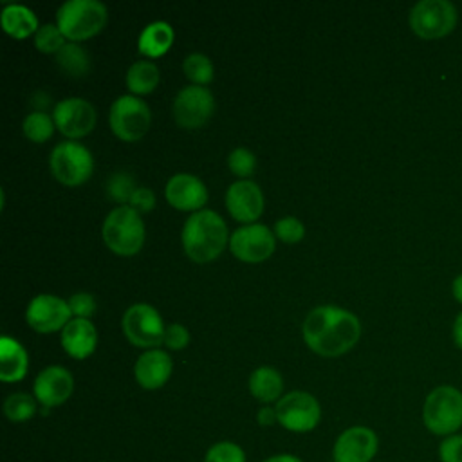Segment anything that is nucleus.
<instances>
[{"mask_svg": "<svg viewBox=\"0 0 462 462\" xmlns=\"http://www.w3.org/2000/svg\"><path fill=\"white\" fill-rule=\"evenodd\" d=\"M361 336L357 316L343 307L319 305L303 321L307 345L321 356H339L350 350Z\"/></svg>", "mask_w": 462, "mask_h": 462, "instance_id": "nucleus-1", "label": "nucleus"}, {"mask_svg": "<svg viewBox=\"0 0 462 462\" xmlns=\"http://www.w3.org/2000/svg\"><path fill=\"white\" fill-rule=\"evenodd\" d=\"M182 245L186 254L195 262L217 258L227 242V226L213 209L193 211L182 226Z\"/></svg>", "mask_w": 462, "mask_h": 462, "instance_id": "nucleus-2", "label": "nucleus"}, {"mask_svg": "<svg viewBox=\"0 0 462 462\" xmlns=\"http://www.w3.org/2000/svg\"><path fill=\"white\" fill-rule=\"evenodd\" d=\"M422 424L435 437H449L462 430V392L453 384L435 386L422 404Z\"/></svg>", "mask_w": 462, "mask_h": 462, "instance_id": "nucleus-3", "label": "nucleus"}, {"mask_svg": "<svg viewBox=\"0 0 462 462\" xmlns=\"http://www.w3.org/2000/svg\"><path fill=\"white\" fill-rule=\"evenodd\" d=\"M105 244L119 254H134L144 242V222L130 204L114 208L103 222Z\"/></svg>", "mask_w": 462, "mask_h": 462, "instance_id": "nucleus-4", "label": "nucleus"}, {"mask_svg": "<svg viewBox=\"0 0 462 462\" xmlns=\"http://www.w3.org/2000/svg\"><path fill=\"white\" fill-rule=\"evenodd\" d=\"M58 27L70 40L99 32L106 22V5L99 0H65L56 11Z\"/></svg>", "mask_w": 462, "mask_h": 462, "instance_id": "nucleus-5", "label": "nucleus"}, {"mask_svg": "<svg viewBox=\"0 0 462 462\" xmlns=\"http://www.w3.org/2000/svg\"><path fill=\"white\" fill-rule=\"evenodd\" d=\"M457 22L458 11L449 0H420L410 11V27L424 40L448 36Z\"/></svg>", "mask_w": 462, "mask_h": 462, "instance_id": "nucleus-6", "label": "nucleus"}, {"mask_svg": "<svg viewBox=\"0 0 462 462\" xmlns=\"http://www.w3.org/2000/svg\"><path fill=\"white\" fill-rule=\"evenodd\" d=\"M51 170L58 180L69 186L81 184L94 170V159L90 150L74 141H60L51 152Z\"/></svg>", "mask_w": 462, "mask_h": 462, "instance_id": "nucleus-7", "label": "nucleus"}, {"mask_svg": "<svg viewBox=\"0 0 462 462\" xmlns=\"http://www.w3.org/2000/svg\"><path fill=\"white\" fill-rule=\"evenodd\" d=\"M278 422L294 433L312 431L321 420V406L318 399L303 390H292L280 397L274 404Z\"/></svg>", "mask_w": 462, "mask_h": 462, "instance_id": "nucleus-8", "label": "nucleus"}, {"mask_svg": "<svg viewBox=\"0 0 462 462\" xmlns=\"http://www.w3.org/2000/svg\"><path fill=\"white\" fill-rule=\"evenodd\" d=\"M110 126L125 141H135L150 126V106L137 96L123 94L110 106Z\"/></svg>", "mask_w": 462, "mask_h": 462, "instance_id": "nucleus-9", "label": "nucleus"}, {"mask_svg": "<svg viewBox=\"0 0 462 462\" xmlns=\"http://www.w3.org/2000/svg\"><path fill=\"white\" fill-rule=\"evenodd\" d=\"M125 336L135 346H157L164 341V323L150 303H134L123 314Z\"/></svg>", "mask_w": 462, "mask_h": 462, "instance_id": "nucleus-10", "label": "nucleus"}, {"mask_svg": "<svg viewBox=\"0 0 462 462\" xmlns=\"http://www.w3.org/2000/svg\"><path fill=\"white\" fill-rule=\"evenodd\" d=\"M215 110V97L208 87L186 85L173 99V117L180 126L195 128L209 119Z\"/></svg>", "mask_w": 462, "mask_h": 462, "instance_id": "nucleus-11", "label": "nucleus"}, {"mask_svg": "<svg viewBox=\"0 0 462 462\" xmlns=\"http://www.w3.org/2000/svg\"><path fill=\"white\" fill-rule=\"evenodd\" d=\"M379 451V437L368 426H350L334 442V462H372Z\"/></svg>", "mask_w": 462, "mask_h": 462, "instance_id": "nucleus-12", "label": "nucleus"}, {"mask_svg": "<svg viewBox=\"0 0 462 462\" xmlns=\"http://www.w3.org/2000/svg\"><path fill=\"white\" fill-rule=\"evenodd\" d=\"M231 251L244 262H262L274 251V235L260 222L240 226L231 235Z\"/></svg>", "mask_w": 462, "mask_h": 462, "instance_id": "nucleus-13", "label": "nucleus"}, {"mask_svg": "<svg viewBox=\"0 0 462 462\" xmlns=\"http://www.w3.org/2000/svg\"><path fill=\"white\" fill-rule=\"evenodd\" d=\"M70 307L60 296L54 294H38L34 296L25 310L27 323L38 332H54L65 327L70 321Z\"/></svg>", "mask_w": 462, "mask_h": 462, "instance_id": "nucleus-14", "label": "nucleus"}, {"mask_svg": "<svg viewBox=\"0 0 462 462\" xmlns=\"http://www.w3.org/2000/svg\"><path fill=\"white\" fill-rule=\"evenodd\" d=\"M52 119L61 134L74 139L88 134L94 128L96 110L90 101L72 96L56 103Z\"/></svg>", "mask_w": 462, "mask_h": 462, "instance_id": "nucleus-15", "label": "nucleus"}, {"mask_svg": "<svg viewBox=\"0 0 462 462\" xmlns=\"http://www.w3.org/2000/svg\"><path fill=\"white\" fill-rule=\"evenodd\" d=\"M32 390H34L36 401L47 411L49 408L63 404L72 395L74 377L65 366L51 365L36 375Z\"/></svg>", "mask_w": 462, "mask_h": 462, "instance_id": "nucleus-16", "label": "nucleus"}, {"mask_svg": "<svg viewBox=\"0 0 462 462\" xmlns=\"http://www.w3.org/2000/svg\"><path fill=\"white\" fill-rule=\"evenodd\" d=\"M226 204L236 220L253 224L263 209V193L254 180L240 179L227 188Z\"/></svg>", "mask_w": 462, "mask_h": 462, "instance_id": "nucleus-17", "label": "nucleus"}, {"mask_svg": "<svg viewBox=\"0 0 462 462\" xmlns=\"http://www.w3.org/2000/svg\"><path fill=\"white\" fill-rule=\"evenodd\" d=\"M166 199L179 209H202L208 200V189L202 179L193 173H175L168 179L164 188Z\"/></svg>", "mask_w": 462, "mask_h": 462, "instance_id": "nucleus-18", "label": "nucleus"}, {"mask_svg": "<svg viewBox=\"0 0 462 462\" xmlns=\"http://www.w3.org/2000/svg\"><path fill=\"white\" fill-rule=\"evenodd\" d=\"M173 363L168 352L161 348H148L144 350L134 366V374L137 383L144 390H157L161 388L171 375Z\"/></svg>", "mask_w": 462, "mask_h": 462, "instance_id": "nucleus-19", "label": "nucleus"}, {"mask_svg": "<svg viewBox=\"0 0 462 462\" xmlns=\"http://www.w3.org/2000/svg\"><path fill=\"white\" fill-rule=\"evenodd\" d=\"M96 343L97 332L88 318H72L61 330V345L72 357L83 359L90 356Z\"/></svg>", "mask_w": 462, "mask_h": 462, "instance_id": "nucleus-20", "label": "nucleus"}, {"mask_svg": "<svg viewBox=\"0 0 462 462\" xmlns=\"http://www.w3.org/2000/svg\"><path fill=\"white\" fill-rule=\"evenodd\" d=\"M29 366V356L25 348L13 337L4 336L0 339V379L4 383H14L23 379Z\"/></svg>", "mask_w": 462, "mask_h": 462, "instance_id": "nucleus-21", "label": "nucleus"}, {"mask_svg": "<svg viewBox=\"0 0 462 462\" xmlns=\"http://www.w3.org/2000/svg\"><path fill=\"white\" fill-rule=\"evenodd\" d=\"M249 390L260 402H278L283 390L282 374L273 366H258L249 375Z\"/></svg>", "mask_w": 462, "mask_h": 462, "instance_id": "nucleus-22", "label": "nucleus"}, {"mask_svg": "<svg viewBox=\"0 0 462 462\" xmlns=\"http://www.w3.org/2000/svg\"><path fill=\"white\" fill-rule=\"evenodd\" d=\"M173 43V27L164 20L150 22L139 34V51L150 58L164 54Z\"/></svg>", "mask_w": 462, "mask_h": 462, "instance_id": "nucleus-23", "label": "nucleus"}, {"mask_svg": "<svg viewBox=\"0 0 462 462\" xmlns=\"http://www.w3.org/2000/svg\"><path fill=\"white\" fill-rule=\"evenodd\" d=\"M2 27L14 38H25L38 31V18L27 5L5 4L2 9Z\"/></svg>", "mask_w": 462, "mask_h": 462, "instance_id": "nucleus-24", "label": "nucleus"}, {"mask_svg": "<svg viewBox=\"0 0 462 462\" xmlns=\"http://www.w3.org/2000/svg\"><path fill=\"white\" fill-rule=\"evenodd\" d=\"M159 83V67L150 60H137L126 70V87L135 94L152 92Z\"/></svg>", "mask_w": 462, "mask_h": 462, "instance_id": "nucleus-25", "label": "nucleus"}, {"mask_svg": "<svg viewBox=\"0 0 462 462\" xmlns=\"http://www.w3.org/2000/svg\"><path fill=\"white\" fill-rule=\"evenodd\" d=\"M56 63L70 76H83L90 69V60L87 51L72 42H65L56 52Z\"/></svg>", "mask_w": 462, "mask_h": 462, "instance_id": "nucleus-26", "label": "nucleus"}, {"mask_svg": "<svg viewBox=\"0 0 462 462\" xmlns=\"http://www.w3.org/2000/svg\"><path fill=\"white\" fill-rule=\"evenodd\" d=\"M4 413L11 422H25L36 413V397L25 392H14L4 401Z\"/></svg>", "mask_w": 462, "mask_h": 462, "instance_id": "nucleus-27", "label": "nucleus"}, {"mask_svg": "<svg viewBox=\"0 0 462 462\" xmlns=\"http://www.w3.org/2000/svg\"><path fill=\"white\" fill-rule=\"evenodd\" d=\"M54 119L43 112V110H36V112H31L25 116L23 119V134L31 139V141H36V143H43L47 141L52 132H54Z\"/></svg>", "mask_w": 462, "mask_h": 462, "instance_id": "nucleus-28", "label": "nucleus"}, {"mask_svg": "<svg viewBox=\"0 0 462 462\" xmlns=\"http://www.w3.org/2000/svg\"><path fill=\"white\" fill-rule=\"evenodd\" d=\"M184 74L193 81V85H204L213 79V63L202 52H191L182 61Z\"/></svg>", "mask_w": 462, "mask_h": 462, "instance_id": "nucleus-29", "label": "nucleus"}, {"mask_svg": "<svg viewBox=\"0 0 462 462\" xmlns=\"http://www.w3.org/2000/svg\"><path fill=\"white\" fill-rule=\"evenodd\" d=\"M202 462H247L245 451L233 440H218L211 444Z\"/></svg>", "mask_w": 462, "mask_h": 462, "instance_id": "nucleus-30", "label": "nucleus"}, {"mask_svg": "<svg viewBox=\"0 0 462 462\" xmlns=\"http://www.w3.org/2000/svg\"><path fill=\"white\" fill-rule=\"evenodd\" d=\"M106 191L117 202H130L135 191V180L128 171H116L106 180Z\"/></svg>", "mask_w": 462, "mask_h": 462, "instance_id": "nucleus-31", "label": "nucleus"}, {"mask_svg": "<svg viewBox=\"0 0 462 462\" xmlns=\"http://www.w3.org/2000/svg\"><path fill=\"white\" fill-rule=\"evenodd\" d=\"M34 43L43 52H58L65 43V34L58 27V23H43L34 32Z\"/></svg>", "mask_w": 462, "mask_h": 462, "instance_id": "nucleus-32", "label": "nucleus"}, {"mask_svg": "<svg viewBox=\"0 0 462 462\" xmlns=\"http://www.w3.org/2000/svg\"><path fill=\"white\" fill-rule=\"evenodd\" d=\"M227 164L235 175L247 179L254 171L256 157L251 150H247L244 146H236L235 150H231V153L227 157Z\"/></svg>", "mask_w": 462, "mask_h": 462, "instance_id": "nucleus-33", "label": "nucleus"}, {"mask_svg": "<svg viewBox=\"0 0 462 462\" xmlns=\"http://www.w3.org/2000/svg\"><path fill=\"white\" fill-rule=\"evenodd\" d=\"M274 233L283 240V242H298L305 235V226L300 218L296 217H282L274 224Z\"/></svg>", "mask_w": 462, "mask_h": 462, "instance_id": "nucleus-34", "label": "nucleus"}, {"mask_svg": "<svg viewBox=\"0 0 462 462\" xmlns=\"http://www.w3.org/2000/svg\"><path fill=\"white\" fill-rule=\"evenodd\" d=\"M437 455L440 462H462V433L440 439Z\"/></svg>", "mask_w": 462, "mask_h": 462, "instance_id": "nucleus-35", "label": "nucleus"}, {"mask_svg": "<svg viewBox=\"0 0 462 462\" xmlns=\"http://www.w3.org/2000/svg\"><path fill=\"white\" fill-rule=\"evenodd\" d=\"M69 307L78 318H88L96 310V300L88 292H74L69 298Z\"/></svg>", "mask_w": 462, "mask_h": 462, "instance_id": "nucleus-36", "label": "nucleus"}, {"mask_svg": "<svg viewBox=\"0 0 462 462\" xmlns=\"http://www.w3.org/2000/svg\"><path fill=\"white\" fill-rule=\"evenodd\" d=\"M188 341H189V332H188V328L184 325L171 323V325L166 327V330H164V343L170 348L180 350V348H184L188 345Z\"/></svg>", "mask_w": 462, "mask_h": 462, "instance_id": "nucleus-37", "label": "nucleus"}, {"mask_svg": "<svg viewBox=\"0 0 462 462\" xmlns=\"http://www.w3.org/2000/svg\"><path fill=\"white\" fill-rule=\"evenodd\" d=\"M155 204V195L150 188H135L132 199H130V206L137 211H150Z\"/></svg>", "mask_w": 462, "mask_h": 462, "instance_id": "nucleus-38", "label": "nucleus"}, {"mask_svg": "<svg viewBox=\"0 0 462 462\" xmlns=\"http://www.w3.org/2000/svg\"><path fill=\"white\" fill-rule=\"evenodd\" d=\"M256 420L260 426H271L274 422H278L276 419V410L271 408V406H262L256 413Z\"/></svg>", "mask_w": 462, "mask_h": 462, "instance_id": "nucleus-39", "label": "nucleus"}, {"mask_svg": "<svg viewBox=\"0 0 462 462\" xmlns=\"http://www.w3.org/2000/svg\"><path fill=\"white\" fill-rule=\"evenodd\" d=\"M453 341H455L457 348L462 350V312H458V316L455 318V323H453Z\"/></svg>", "mask_w": 462, "mask_h": 462, "instance_id": "nucleus-40", "label": "nucleus"}, {"mask_svg": "<svg viewBox=\"0 0 462 462\" xmlns=\"http://www.w3.org/2000/svg\"><path fill=\"white\" fill-rule=\"evenodd\" d=\"M262 462H303L300 457L292 455V453H276V455H271L267 457L265 460Z\"/></svg>", "mask_w": 462, "mask_h": 462, "instance_id": "nucleus-41", "label": "nucleus"}, {"mask_svg": "<svg viewBox=\"0 0 462 462\" xmlns=\"http://www.w3.org/2000/svg\"><path fill=\"white\" fill-rule=\"evenodd\" d=\"M451 291H453V296L458 303H462V273L453 280L451 283Z\"/></svg>", "mask_w": 462, "mask_h": 462, "instance_id": "nucleus-42", "label": "nucleus"}]
</instances>
